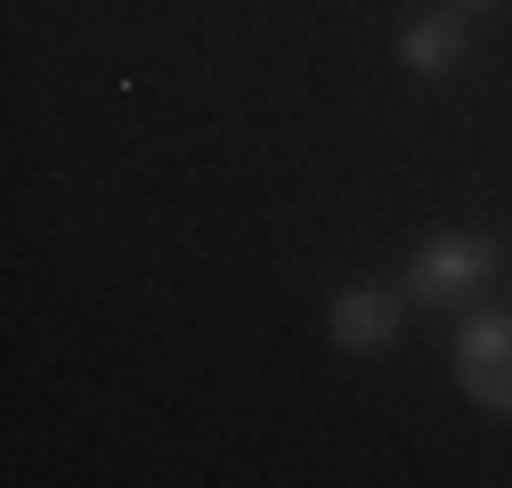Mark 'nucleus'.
I'll return each mask as SVG.
<instances>
[{"instance_id": "f257e3e1", "label": "nucleus", "mask_w": 512, "mask_h": 488, "mask_svg": "<svg viewBox=\"0 0 512 488\" xmlns=\"http://www.w3.org/2000/svg\"><path fill=\"white\" fill-rule=\"evenodd\" d=\"M504 269V244L480 236V228H439L415 244L407 261V301L415 310H464V301L488 293V277Z\"/></svg>"}, {"instance_id": "f03ea898", "label": "nucleus", "mask_w": 512, "mask_h": 488, "mask_svg": "<svg viewBox=\"0 0 512 488\" xmlns=\"http://www.w3.org/2000/svg\"><path fill=\"white\" fill-rule=\"evenodd\" d=\"M456 391L480 415H512V318L504 310H472L456 334Z\"/></svg>"}, {"instance_id": "7ed1b4c3", "label": "nucleus", "mask_w": 512, "mask_h": 488, "mask_svg": "<svg viewBox=\"0 0 512 488\" xmlns=\"http://www.w3.org/2000/svg\"><path fill=\"white\" fill-rule=\"evenodd\" d=\"M399 326H407V293H391V285H342L326 301V342L342 358H391Z\"/></svg>"}, {"instance_id": "20e7f679", "label": "nucleus", "mask_w": 512, "mask_h": 488, "mask_svg": "<svg viewBox=\"0 0 512 488\" xmlns=\"http://www.w3.org/2000/svg\"><path fill=\"white\" fill-rule=\"evenodd\" d=\"M464 57H472V41H464V17H456V9H447V17L431 9V17H415V25L399 33V66L423 74V82H447Z\"/></svg>"}, {"instance_id": "39448f33", "label": "nucleus", "mask_w": 512, "mask_h": 488, "mask_svg": "<svg viewBox=\"0 0 512 488\" xmlns=\"http://www.w3.org/2000/svg\"><path fill=\"white\" fill-rule=\"evenodd\" d=\"M439 9H456V17H480V9H496V0H439Z\"/></svg>"}]
</instances>
